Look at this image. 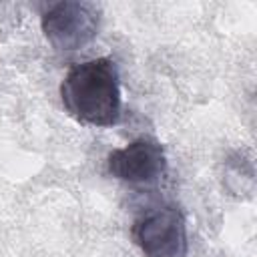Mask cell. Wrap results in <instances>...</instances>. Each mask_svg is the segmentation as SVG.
I'll return each instance as SVG.
<instances>
[{
  "instance_id": "obj_4",
  "label": "cell",
  "mask_w": 257,
  "mask_h": 257,
  "mask_svg": "<svg viewBox=\"0 0 257 257\" xmlns=\"http://www.w3.org/2000/svg\"><path fill=\"white\" fill-rule=\"evenodd\" d=\"M106 171L116 181L128 185H155L167 173V155L161 141L143 135L106 157Z\"/></svg>"
},
{
  "instance_id": "obj_1",
  "label": "cell",
  "mask_w": 257,
  "mask_h": 257,
  "mask_svg": "<svg viewBox=\"0 0 257 257\" xmlns=\"http://www.w3.org/2000/svg\"><path fill=\"white\" fill-rule=\"evenodd\" d=\"M66 112L88 126H114L122 116L118 66L108 56L76 62L60 82Z\"/></svg>"
},
{
  "instance_id": "obj_3",
  "label": "cell",
  "mask_w": 257,
  "mask_h": 257,
  "mask_svg": "<svg viewBox=\"0 0 257 257\" xmlns=\"http://www.w3.org/2000/svg\"><path fill=\"white\" fill-rule=\"evenodd\" d=\"M46 40L58 52H74L90 44L100 28V8L92 2L62 0L50 4L40 18Z\"/></svg>"
},
{
  "instance_id": "obj_2",
  "label": "cell",
  "mask_w": 257,
  "mask_h": 257,
  "mask_svg": "<svg viewBox=\"0 0 257 257\" xmlns=\"http://www.w3.org/2000/svg\"><path fill=\"white\" fill-rule=\"evenodd\" d=\"M131 237L143 257H187L189 237L181 207L173 201L149 205L133 225Z\"/></svg>"
}]
</instances>
